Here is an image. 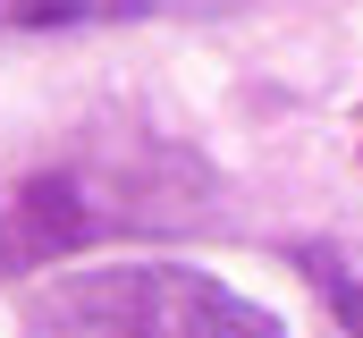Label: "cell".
Segmentation results:
<instances>
[{
    "label": "cell",
    "mask_w": 363,
    "mask_h": 338,
    "mask_svg": "<svg viewBox=\"0 0 363 338\" xmlns=\"http://www.w3.org/2000/svg\"><path fill=\"white\" fill-rule=\"evenodd\" d=\"M26 338H287L279 313L220 288L186 262H110L43 288L26 305Z\"/></svg>",
    "instance_id": "obj_1"
},
{
    "label": "cell",
    "mask_w": 363,
    "mask_h": 338,
    "mask_svg": "<svg viewBox=\"0 0 363 338\" xmlns=\"http://www.w3.org/2000/svg\"><path fill=\"white\" fill-rule=\"evenodd\" d=\"M135 220H169L161 203H135L127 186H110L85 161H51V169H17L0 178V279H26L60 254H85Z\"/></svg>",
    "instance_id": "obj_2"
},
{
    "label": "cell",
    "mask_w": 363,
    "mask_h": 338,
    "mask_svg": "<svg viewBox=\"0 0 363 338\" xmlns=\"http://www.w3.org/2000/svg\"><path fill=\"white\" fill-rule=\"evenodd\" d=\"M152 0H0L9 34H77V26H135Z\"/></svg>",
    "instance_id": "obj_3"
},
{
    "label": "cell",
    "mask_w": 363,
    "mask_h": 338,
    "mask_svg": "<svg viewBox=\"0 0 363 338\" xmlns=\"http://www.w3.org/2000/svg\"><path fill=\"white\" fill-rule=\"evenodd\" d=\"M287 262L321 288V305L338 313V330L363 338V271H355V262H347V254H330V246H287Z\"/></svg>",
    "instance_id": "obj_4"
}]
</instances>
